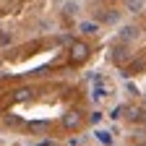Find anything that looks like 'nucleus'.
<instances>
[{
	"instance_id": "7ed1b4c3",
	"label": "nucleus",
	"mask_w": 146,
	"mask_h": 146,
	"mask_svg": "<svg viewBox=\"0 0 146 146\" xmlns=\"http://www.w3.org/2000/svg\"><path fill=\"white\" fill-rule=\"evenodd\" d=\"M117 39H120V42H133V39H138V29H136V26H123Z\"/></svg>"
},
{
	"instance_id": "9d476101",
	"label": "nucleus",
	"mask_w": 146,
	"mask_h": 146,
	"mask_svg": "<svg viewBox=\"0 0 146 146\" xmlns=\"http://www.w3.org/2000/svg\"><path fill=\"white\" fill-rule=\"evenodd\" d=\"M128 117H131V120H138L141 117V110L138 107H128Z\"/></svg>"
},
{
	"instance_id": "39448f33",
	"label": "nucleus",
	"mask_w": 146,
	"mask_h": 146,
	"mask_svg": "<svg viewBox=\"0 0 146 146\" xmlns=\"http://www.w3.org/2000/svg\"><path fill=\"white\" fill-rule=\"evenodd\" d=\"M143 5H146V0H125V11H131V13L141 11Z\"/></svg>"
},
{
	"instance_id": "1a4fd4ad",
	"label": "nucleus",
	"mask_w": 146,
	"mask_h": 146,
	"mask_svg": "<svg viewBox=\"0 0 146 146\" xmlns=\"http://www.w3.org/2000/svg\"><path fill=\"white\" fill-rule=\"evenodd\" d=\"M81 31H84V34H94V31H97V24L86 21V24H81Z\"/></svg>"
},
{
	"instance_id": "f8f14e48",
	"label": "nucleus",
	"mask_w": 146,
	"mask_h": 146,
	"mask_svg": "<svg viewBox=\"0 0 146 146\" xmlns=\"http://www.w3.org/2000/svg\"><path fill=\"white\" fill-rule=\"evenodd\" d=\"M29 94H31L29 89H21V91H18V99H29Z\"/></svg>"
},
{
	"instance_id": "0eeeda50",
	"label": "nucleus",
	"mask_w": 146,
	"mask_h": 146,
	"mask_svg": "<svg viewBox=\"0 0 146 146\" xmlns=\"http://www.w3.org/2000/svg\"><path fill=\"white\" fill-rule=\"evenodd\" d=\"M102 21H104V24H117V21H120V11H110V13H104Z\"/></svg>"
},
{
	"instance_id": "f257e3e1",
	"label": "nucleus",
	"mask_w": 146,
	"mask_h": 146,
	"mask_svg": "<svg viewBox=\"0 0 146 146\" xmlns=\"http://www.w3.org/2000/svg\"><path fill=\"white\" fill-rule=\"evenodd\" d=\"M128 58H131V42H115L112 44V60L115 63H125Z\"/></svg>"
},
{
	"instance_id": "423d86ee",
	"label": "nucleus",
	"mask_w": 146,
	"mask_h": 146,
	"mask_svg": "<svg viewBox=\"0 0 146 146\" xmlns=\"http://www.w3.org/2000/svg\"><path fill=\"white\" fill-rule=\"evenodd\" d=\"M63 13H65L68 18H70V16H76V13H78V3H76V0H68V3L63 5Z\"/></svg>"
},
{
	"instance_id": "4468645a",
	"label": "nucleus",
	"mask_w": 146,
	"mask_h": 146,
	"mask_svg": "<svg viewBox=\"0 0 146 146\" xmlns=\"http://www.w3.org/2000/svg\"><path fill=\"white\" fill-rule=\"evenodd\" d=\"M143 146H146V143H143Z\"/></svg>"
},
{
	"instance_id": "9b49d317",
	"label": "nucleus",
	"mask_w": 146,
	"mask_h": 146,
	"mask_svg": "<svg viewBox=\"0 0 146 146\" xmlns=\"http://www.w3.org/2000/svg\"><path fill=\"white\" fill-rule=\"evenodd\" d=\"M11 42V34L8 31H0V44H8Z\"/></svg>"
},
{
	"instance_id": "6e6552de",
	"label": "nucleus",
	"mask_w": 146,
	"mask_h": 146,
	"mask_svg": "<svg viewBox=\"0 0 146 146\" xmlns=\"http://www.w3.org/2000/svg\"><path fill=\"white\" fill-rule=\"evenodd\" d=\"M97 138H99L104 146H112V138H110V133H107V131H97Z\"/></svg>"
},
{
	"instance_id": "20e7f679",
	"label": "nucleus",
	"mask_w": 146,
	"mask_h": 146,
	"mask_svg": "<svg viewBox=\"0 0 146 146\" xmlns=\"http://www.w3.org/2000/svg\"><path fill=\"white\" fill-rule=\"evenodd\" d=\"M63 123H65V128H78V125H81V115H78V112H68Z\"/></svg>"
},
{
	"instance_id": "ddd939ff",
	"label": "nucleus",
	"mask_w": 146,
	"mask_h": 146,
	"mask_svg": "<svg viewBox=\"0 0 146 146\" xmlns=\"http://www.w3.org/2000/svg\"><path fill=\"white\" fill-rule=\"evenodd\" d=\"M102 120V112H91V123H99Z\"/></svg>"
},
{
	"instance_id": "f03ea898",
	"label": "nucleus",
	"mask_w": 146,
	"mask_h": 146,
	"mask_svg": "<svg viewBox=\"0 0 146 146\" xmlns=\"http://www.w3.org/2000/svg\"><path fill=\"white\" fill-rule=\"evenodd\" d=\"M70 58L76 60V63H84L89 58V47L84 42H73V50H70Z\"/></svg>"
}]
</instances>
